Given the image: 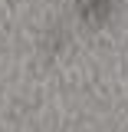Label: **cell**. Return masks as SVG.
I'll list each match as a JSON object with an SVG mask.
<instances>
[{
  "label": "cell",
  "instance_id": "cell-1",
  "mask_svg": "<svg viewBox=\"0 0 128 132\" xmlns=\"http://www.w3.org/2000/svg\"><path fill=\"white\" fill-rule=\"evenodd\" d=\"M76 20L85 27H105L118 13V0H72Z\"/></svg>",
  "mask_w": 128,
  "mask_h": 132
},
{
  "label": "cell",
  "instance_id": "cell-2",
  "mask_svg": "<svg viewBox=\"0 0 128 132\" xmlns=\"http://www.w3.org/2000/svg\"><path fill=\"white\" fill-rule=\"evenodd\" d=\"M66 43H69V30H66L63 23H49L46 30L40 33V46L46 50L49 56H56V53H59Z\"/></svg>",
  "mask_w": 128,
  "mask_h": 132
}]
</instances>
